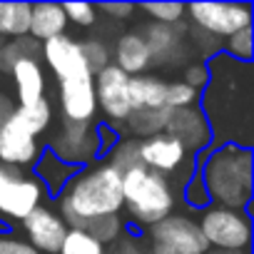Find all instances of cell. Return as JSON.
<instances>
[{"label":"cell","instance_id":"5","mask_svg":"<svg viewBox=\"0 0 254 254\" xmlns=\"http://www.w3.org/2000/svg\"><path fill=\"white\" fill-rule=\"evenodd\" d=\"M197 227L209 249H249L252 217L242 209L209 204L197 214Z\"/></svg>","mask_w":254,"mask_h":254},{"label":"cell","instance_id":"24","mask_svg":"<svg viewBox=\"0 0 254 254\" xmlns=\"http://www.w3.org/2000/svg\"><path fill=\"white\" fill-rule=\"evenodd\" d=\"M53 110L55 107H53L50 97H43V100H35L30 105H18L10 120L15 125H20L28 135L40 140L50 130V125H53Z\"/></svg>","mask_w":254,"mask_h":254},{"label":"cell","instance_id":"42","mask_svg":"<svg viewBox=\"0 0 254 254\" xmlns=\"http://www.w3.org/2000/svg\"><path fill=\"white\" fill-rule=\"evenodd\" d=\"M15 107H18V102L8 95V92H3L0 90V130L5 127V122L13 117V112H15Z\"/></svg>","mask_w":254,"mask_h":254},{"label":"cell","instance_id":"9","mask_svg":"<svg viewBox=\"0 0 254 254\" xmlns=\"http://www.w3.org/2000/svg\"><path fill=\"white\" fill-rule=\"evenodd\" d=\"M43 185L18 167L0 165V217L8 222H23L45 199Z\"/></svg>","mask_w":254,"mask_h":254},{"label":"cell","instance_id":"8","mask_svg":"<svg viewBox=\"0 0 254 254\" xmlns=\"http://www.w3.org/2000/svg\"><path fill=\"white\" fill-rule=\"evenodd\" d=\"M185 20L202 33L227 40L237 30L252 25L254 8L252 3H187Z\"/></svg>","mask_w":254,"mask_h":254},{"label":"cell","instance_id":"29","mask_svg":"<svg viewBox=\"0 0 254 254\" xmlns=\"http://www.w3.org/2000/svg\"><path fill=\"white\" fill-rule=\"evenodd\" d=\"M105 162L112 165L117 172H127V170L142 165L140 162V142L137 140H130V137H122L117 142V147H112L105 155Z\"/></svg>","mask_w":254,"mask_h":254},{"label":"cell","instance_id":"11","mask_svg":"<svg viewBox=\"0 0 254 254\" xmlns=\"http://www.w3.org/2000/svg\"><path fill=\"white\" fill-rule=\"evenodd\" d=\"M145 234L152 244H165V247H172V249H180L187 254H207L209 252V244L204 242V237L197 227V219L190 214H182V212H172L170 217H165L162 222L150 227Z\"/></svg>","mask_w":254,"mask_h":254},{"label":"cell","instance_id":"33","mask_svg":"<svg viewBox=\"0 0 254 254\" xmlns=\"http://www.w3.org/2000/svg\"><path fill=\"white\" fill-rule=\"evenodd\" d=\"M58 254H107V247H102L97 239H92L82 229H67L65 242Z\"/></svg>","mask_w":254,"mask_h":254},{"label":"cell","instance_id":"38","mask_svg":"<svg viewBox=\"0 0 254 254\" xmlns=\"http://www.w3.org/2000/svg\"><path fill=\"white\" fill-rule=\"evenodd\" d=\"M95 10L102 13V15H107V20L127 23L137 13V5L135 3H100V5H95Z\"/></svg>","mask_w":254,"mask_h":254},{"label":"cell","instance_id":"15","mask_svg":"<svg viewBox=\"0 0 254 254\" xmlns=\"http://www.w3.org/2000/svg\"><path fill=\"white\" fill-rule=\"evenodd\" d=\"M140 35L147 43L152 65H175L187 60L190 50L185 43L187 35V20L177 23V25H160V23H147Z\"/></svg>","mask_w":254,"mask_h":254},{"label":"cell","instance_id":"34","mask_svg":"<svg viewBox=\"0 0 254 254\" xmlns=\"http://www.w3.org/2000/svg\"><path fill=\"white\" fill-rule=\"evenodd\" d=\"M180 197H182V199H185V204H187L190 209H194V212H202L204 207H209V204H212L209 192H207V187H204L202 177L197 175V170H194V175L182 185Z\"/></svg>","mask_w":254,"mask_h":254},{"label":"cell","instance_id":"13","mask_svg":"<svg viewBox=\"0 0 254 254\" xmlns=\"http://www.w3.org/2000/svg\"><path fill=\"white\" fill-rule=\"evenodd\" d=\"M165 132L170 137L180 140L192 157H199L204 150H209L214 145L209 122H207L204 112L199 110V105H192V107H185V110H172Z\"/></svg>","mask_w":254,"mask_h":254},{"label":"cell","instance_id":"16","mask_svg":"<svg viewBox=\"0 0 254 254\" xmlns=\"http://www.w3.org/2000/svg\"><path fill=\"white\" fill-rule=\"evenodd\" d=\"M58 107H60V120H70V122H95L97 100H95L92 77H80V80H63V82H58Z\"/></svg>","mask_w":254,"mask_h":254},{"label":"cell","instance_id":"40","mask_svg":"<svg viewBox=\"0 0 254 254\" xmlns=\"http://www.w3.org/2000/svg\"><path fill=\"white\" fill-rule=\"evenodd\" d=\"M97 147H100V157H105L112 147H117V142L122 140V132L117 130V127H110V125H97Z\"/></svg>","mask_w":254,"mask_h":254},{"label":"cell","instance_id":"26","mask_svg":"<svg viewBox=\"0 0 254 254\" xmlns=\"http://www.w3.org/2000/svg\"><path fill=\"white\" fill-rule=\"evenodd\" d=\"M82 232H87L92 239H97L102 247H107V244H115L122 234L130 232V227H127V219L122 214H110V217H100V219L90 222L87 229H82Z\"/></svg>","mask_w":254,"mask_h":254},{"label":"cell","instance_id":"6","mask_svg":"<svg viewBox=\"0 0 254 254\" xmlns=\"http://www.w3.org/2000/svg\"><path fill=\"white\" fill-rule=\"evenodd\" d=\"M140 162L157 172V175H165L172 187L180 192L182 185L194 175V157L185 150V145L175 137H170L167 132H160V135H152L147 140H140Z\"/></svg>","mask_w":254,"mask_h":254},{"label":"cell","instance_id":"7","mask_svg":"<svg viewBox=\"0 0 254 254\" xmlns=\"http://www.w3.org/2000/svg\"><path fill=\"white\" fill-rule=\"evenodd\" d=\"M97 122H70L60 120L50 140L45 142V150H50L55 157H60L65 165L82 170L100 160L97 147Z\"/></svg>","mask_w":254,"mask_h":254},{"label":"cell","instance_id":"20","mask_svg":"<svg viewBox=\"0 0 254 254\" xmlns=\"http://www.w3.org/2000/svg\"><path fill=\"white\" fill-rule=\"evenodd\" d=\"M65 30H67V18L63 3H30L28 38H33L35 43H45L58 35H65Z\"/></svg>","mask_w":254,"mask_h":254},{"label":"cell","instance_id":"12","mask_svg":"<svg viewBox=\"0 0 254 254\" xmlns=\"http://www.w3.org/2000/svg\"><path fill=\"white\" fill-rule=\"evenodd\" d=\"M40 55L45 60V67L58 77V82L63 80H80V77H92L85 58H82V48L80 40L65 35H58L53 40L40 43Z\"/></svg>","mask_w":254,"mask_h":254},{"label":"cell","instance_id":"1","mask_svg":"<svg viewBox=\"0 0 254 254\" xmlns=\"http://www.w3.org/2000/svg\"><path fill=\"white\" fill-rule=\"evenodd\" d=\"M209 82L199 92V110L204 112L214 145L252 147L254 140V67L227 55L207 60Z\"/></svg>","mask_w":254,"mask_h":254},{"label":"cell","instance_id":"25","mask_svg":"<svg viewBox=\"0 0 254 254\" xmlns=\"http://www.w3.org/2000/svg\"><path fill=\"white\" fill-rule=\"evenodd\" d=\"M30 28V3H0V38H25Z\"/></svg>","mask_w":254,"mask_h":254},{"label":"cell","instance_id":"21","mask_svg":"<svg viewBox=\"0 0 254 254\" xmlns=\"http://www.w3.org/2000/svg\"><path fill=\"white\" fill-rule=\"evenodd\" d=\"M75 172H77L75 167L65 165L50 150H43L40 157H38V162L33 165V177L43 185V190H45L48 197H58L63 192V187L75 177Z\"/></svg>","mask_w":254,"mask_h":254},{"label":"cell","instance_id":"30","mask_svg":"<svg viewBox=\"0 0 254 254\" xmlns=\"http://www.w3.org/2000/svg\"><path fill=\"white\" fill-rule=\"evenodd\" d=\"M80 48H82V58H85V65H87L92 77L100 70H105L107 65H112V48L105 40L87 38V40H80Z\"/></svg>","mask_w":254,"mask_h":254},{"label":"cell","instance_id":"41","mask_svg":"<svg viewBox=\"0 0 254 254\" xmlns=\"http://www.w3.org/2000/svg\"><path fill=\"white\" fill-rule=\"evenodd\" d=\"M107 254H147V247L140 242V237L127 232L112 244V249H107Z\"/></svg>","mask_w":254,"mask_h":254},{"label":"cell","instance_id":"22","mask_svg":"<svg viewBox=\"0 0 254 254\" xmlns=\"http://www.w3.org/2000/svg\"><path fill=\"white\" fill-rule=\"evenodd\" d=\"M130 105L132 110H165L167 107V80L160 75L130 77Z\"/></svg>","mask_w":254,"mask_h":254},{"label":"cell","instance_id":"19","mask_svg":"<svg viewBox=\"0 0 254 254\" xmlns=\"http://www.w3.org/2000/svg\"><path fill=\"white\" fill-rule=\"evenodd\" d=\"M112 65H117L125 75H130V77L145 75V72L152 67V58H150L147 43H145V38L140 35V30H135V33H122V35L115 40Z\"/></svg>","mask_w":254,"mask_h":254},{"label":"cell","instance_id":"39","mask_svg":"<svg viewBox=\"0 0 254 254\" xmlns=\"http://www.w3.org/2000/svg\"><path fill=\"white\" fill-rule=\"evenodd\" d=\"M0 254H40V252H35L25 239L10 232H0Z\"/></svg>","mask_w":254,"mask_h":254},{"label":"cell","instance_id":"4","mask_svg":"<svg viewBox=\"0 0 254 254\" xmlns=\"http://www.w3.org/2000/svg\"><path fill=\"white\" fill-rule=\"evenodd\" d=\"M180 192L165 175L137 165L122 172V209L140 229H150L177 209Z\"/></svg>","mask_w":254,"mask_h":254},{"label":"cell","instance_id":"17","mask_svg":"<svg viewBox=\"0 0 254 254\" xmlns=\"http://www.w3.org/2000/svg\"><path fill=\"white\" fill-rule=\"evenodd\" d=\"M43 150L45 145L38 137L28 135L13 120H8L5 127L0 130V165L18 167V170L33 167Z\"/></svg>","mask_w":254,"mask_h":254},{"label":"cell","instance_id":"32","mask_svg":"<svg viewBox=\"0 0 254 254\" xmlns=\"http://www.w3.org/2000/svg\"><path fill=\"white\" fill-rule=\"evenodd\" d=\"M137 10H142L150 18V23H160V25L185 23V3H145L137 5Z\"/></svg>","mask_w":254,"mask_h":254},{"label":"cell","instance_id":"27","mask_svg":"<svg viewBox=\"0 0 254 254\" xmlns=\"http://www.w3.org/2000/svg\"><path fill=\"white\" fill-rule=\"evenodd\" d=\"M40 55V43L33 38H15L0 45V72H10V67L23 60V58H38Z\"/></svg>","mask_w":254,"mask_h":254},{"label":"cell","instance_id":"3","mask_svg":"<svg viewBox=\"0 0 254 254\" xmlns=\"http://www.w3.org/2000/svg\"><path fill=\"white\" fill-rule=\"evenodd\" d=\"M197 175L202 177L212 204L242 209L252 217L254 192V152L242 145H212L197 160Z\"/></svg>","mask_w":254,"mask_h":254},{"label":"cell","instance_id":"2","mask_svg":"<svg viewBox=\"0 0 254 254\" xmlns=\"http://www.w3.org/2000/svg\"><path fill=\"white\" fill-rule=\"evenodd\" d=\"M55 202V212L67 229H87V224L100 217L122 214V172L107 162L82 167L63 187Z\"/></svg>","mask_w":254,"mask_h":254},{"label":"cell","instance_id":"23","mask_svg":"<svg viewBox=\"0 0 254 254\" xmlns=\"http://www.w3.org/2000/svg\"><path fill=\"white\" fill-rule=\"evenodd\" d=\"M170 112L172 110H132L130 117H127L122 125H120V132L122 137L127 135L130 140H147L152 135H160L165 132L167 127V120H170Z\"/></svg>","mask_w":254,"mask_h":254},{"label":"cell","instance_id":"35","mask_svg":"<svg viewBox=\"0 0 254 254\" xmlns=\"http://www.w3.org/2000/svg\"><path fill=\"white\" fill-rule=\"evenodd\" d=\"M199 102V92L182 80H167V110H185Z\"/></svg>","mask_w":254,"mask_h":254},{"label":"cell","instance_id":"44","mask_svg":"<svg viewBox=\"0 0 254 254\" xmlns=\"http://www.w3.org/2000/svg\"><path fill=\"white\" fill-rule=\"evenodd\" d=\"M207 254H249V249H209Z\"/></svg>","mask_w":254,"mask_h":254},{"label":"cell","instance_id":"31","mask_svg":"<svg viewBox=\"0 0 254 254\" xmlns=\"http://www.w3.org/2000/svg\"><path fill=\"white\" fill-rule=\"evenodd\" d=\"M185 43H187V50H194V60H212L214 55L222 53V40L209 35V33H202L192 25H187V35H185Z\"/></svg>","mask_w":254,"mask_h":254},{"label":"cell","instance_id":"43","mask_svg":"<svg viewBox=\"0 0 254 254\" xmlns=\"http://www.w3.org/2000/svg\"><path fill=\"white\" fill-rule=\"evenodd\" d=\"M147 254H187V252H180V249H172V247H165V244H147Z\"/></svg>","mask_w":254,"mask_h":254},{"label":"cell","instance_id":"18","mask_svg":"<svg viewBox=\"0 0 254 254\" xmlns=\"http://www.w3.org/2000/svg\"><path fill=\"white\" fill-rule=\"evenodd\" d=\"M10 80L15 87V102L30 105L35 100L48 97V72L38 58H23L10 67Z\"/></svg>","mask_w":254,"mask_h":254},{"label":"cell","instance_id":"37","mask_svg":"<svg viewBox=\"0 0 254 254\" xmlns=\"http://www.w3.org/2000/svg\"><path fill=\"white\" fill-rule=\"evenodd\" d=\"M185 85H190L192 90H197V92H202L204 87H207V82H209V67H207V63L204 60H190L185 67H182V77H180Z\"/></svg>","mask_w":254,"mask_h":254},{"label":"cell","instance_id":"28","mask_svg":"<svg viewBox=\"0 0 254 254\" xmlns=\"http://www.w3.org/2000/svg\"><path fill=\"white\" fill-rule=\"evenodd\" d=\"M222 55L237 60V63H252L254 58V30L242 28L234 35H229L227 40H222Z\"/></svg>","mask_w":254,"mask_h":254},{"label":"cell","instance_id":"36","mask_svg":"<svg viewBox=\"0 0 254 254\" xmlns=\"http://www.w3.org/2000/svg\"><path fill=\"white\" fill-rule=\"evenodd\" d=\"M63 10H65V18H67V25H77V28H90L97 23V10L92 3H63Z\"/></svg>","mask_w":254,"mask_h":254},{"label":"cell","instance_id":"10","mask_svg":"<svg viewBox=\"0 0 254 254\" xmlns=\"http://www.w3.org/2000/svg\"><path fill=\"white\" fill-rule=\"evenodd\" d=\"M95 87V100H97V112L105 115V125L117 127L130 117L132 105H130V75H125L117 65H107L92 77Z\"/></svg>","mask_w":254,"mask_h":254},{"label":"cell","instance_id":"14","mask_svg":"<svg viewBox=\"0 0 254 254\" xmlns=\"http://www.w3.org/2000/svg\"><path fill=\"white\" fill-rule=\"evenodd\" d=\"M20 224H23L25 242L35 252H40V254H58L60 252V247L65 242V234H67V224L63 222V217L53 207L40 204Z\"/></svg>","mask_w":254,"mask_h":254}]
</instances>
